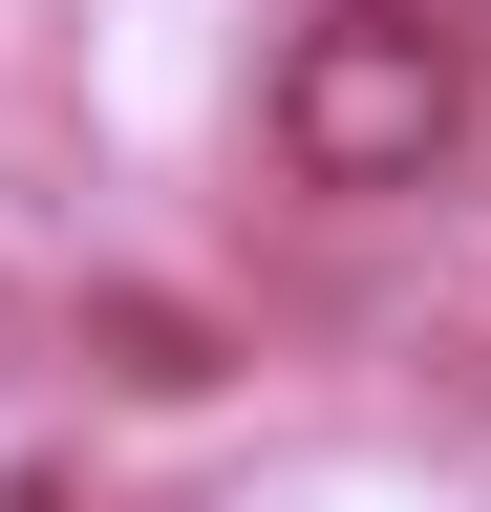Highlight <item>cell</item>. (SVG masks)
I'll return each instance as SVG.
<instances>
[{"label": "cell", "mask_w": 491, "mask_h": 512, "mask_svg": "<svg viewBox=\"0 0 491 512\" xmlns=\"http://www.w3.org/2000/svg\"><path fill=\"white\" fill-rule=\"evenodd\" d=\"M470 107H491V64H470L449 0H321V22L278 43V86H257L278 171H299V192H342V214L427 192V171L470 150Z\"/></svg>", "instance_id": "cell-1"}, {"label": "cell", "mask_w": 491, "mask_h": 512, "mask_svg": "<svg viewBox=\"0 0 491 512\" xmlns=\"http://www.w3.org/2000/svg\"><path fill=\"white\" fill-rule=\"evenodd\" d=\"M0 512H65V470H0Z\"/></svg>", "instance_id": "cell-2"}]
</instances>
